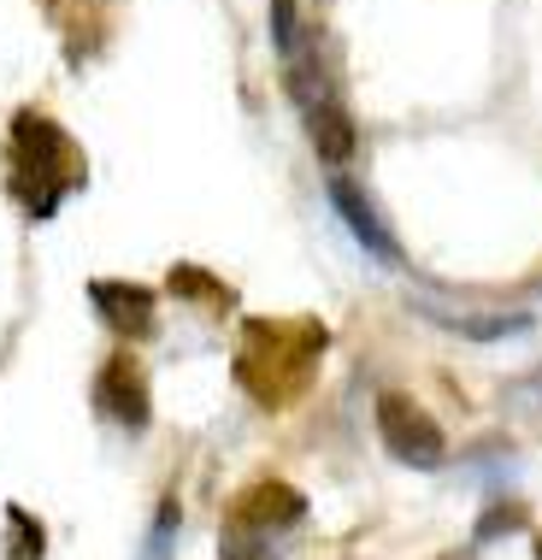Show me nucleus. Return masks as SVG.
Wrapping results in <instances>:
<instances>
[{"label": "nucleus", "mask_w": 542, "mask_h": 560, "mask_svg": "<svg viewBox=\"0 0 542 560\" xmlns=\"http://www.w3.org/2000/svg\"><path fill=\"white\" fill-rule=\"evenodd\" d=\"M12 154H19V172H12V201L24 207L30 219H54L59 201L83 184V154L71 148V136L42 113H19L12 118Z\"/></svg>", "instance_id": "obj_1"}, {"label": "nucleus", "mask_w": 542, "mask_h": 560, "mask_svg": "<svg viewBox=\"0 0 542 560\" xmlns=\"http://www.w3.org/2000/svg\"><path fill=\"white\" fill-rule=\"evenodd\" d=\"M248 348H260V366H236L248 396H260L271 407V377H283V401L295 396L301 384H313V360L325 348L319 325H254Z\"/></svg>", "instance_id": "obj_2"}, {"label": "nucleus", "mask_w": 542, "mask_h": 560, "mask_svg": "<svg viewBox=\"0 0 542 560\" xmlns=\"http://www.w3.org/2000/svg\"><path fill=\"white\" fill-rule=\"evenodd\" d=\"M378 436H384V448L396 454L401 466H413V472H436V466L448 460L443 425H436L419 401H406V396H384L378 401Z\"/></svg>", "instance_id": "obj_3"}, {"label": "nucleus", "mask_w": 542, "mask_h": 560, "mask_svg": "<svg viewBox=\"0 0 542 560\" xmlns=\"http://www.w3.org/2000/svg\"><path fill=\"white\" fill-rule=\"evenodd\" d=\"M95 407H101V419H113V425L148 431V419H154V396H148V377H142V366H136L130 354H113L107 366H101Z\"/></svg>", "instance_id": "obj_4"}, {"label": "nucleus", "mask_w": 542, "mask_h": 560, "mask_svg": "<svg viewBox=\"0 0 542 560\" xmlns=\"http://www.w3.org/2000/svg\"><path fill=\"white\" fill-rule=\"evenodd\" d=\"M89 301H95V313L107 319L113 330H125V337H148L154 330V307L160 295L148 290V283H125V278H95L89 283Z\"/></svg>", "instance_id": "obj_5"}, {"label": "nucleus", "mask_w": 542, "mask_h": 560, "mask_svg": "<svg viewBox=\"0 0 542 560\" xmlns=\"http://www.w3.org/2000/svg\"><path fill=\"white\" fill-rule=\"evenodd\" d=\"M301 513H307V495L290 490V483H254V490H243V495L231 502V520L254 525L260 537L290 532V525H301Z\"/></svg>", "instance_id": "obj_6"}, {"label": "nucleus", "mask_w": 542, "mask_h": 560, "mask_svg": "<svg viewBox=\"0 0 542 560\" xmlns=\"http://www.w3.org/2000/svg\"><path fill=\"white\" fill-rule=\"evenodd\" d=\"M330 207L342 213V224L354 231V242H360L366 254H378L384 266H406V260H401V242L384 231V219L372 213V201L349 184V177H330Z\"/></svg>", "instance_id": "obj_7"}, {"label": "nucleus", "mask_w": 542, "mask_h": 560, "mask_svg": "<svg viewBox=\"0 0 542 560\" xmlns=\"http://www.w3.org/2000/svg\"><path fill=\"white\" fill-rule=\"evenodd\" d=\"M307 118V142H313V154H319L325 165H349L354 160V118H349V107L342 101H325V107H307L301 113Z\"/></svg>", "instance_id": "obj_8"}, {"label": "nucleus", "mask_w": 542, "mask_h": 560, "mask_svg": "<svg viewBox=\"0 0 542 560\" xmlns=\"http://www.w3.org/2000/svg\"><path fill=\"white\" fill-rule=\"evenodd\" d=\"M419 313H431V325H443V330H460V337H472V342H507V337H525L531 330V319L525 313H436V307H419Z\"/></svg>", "instance_id": "obj_9"}, {"label": "nucleus", "mask_w": 542, "mask_h": 560, "mask_svg": "<svg viewBox=\"0 0 542 560\" xmlns=\"http://www.w3.org/2000/svg\"><path fill=\"white\" fill-rule=\"evenodd\" d=\"M42 549H48V532H42L36 513L7 508V555L12 560H42Z\"/></svg>", "instance_id": "obj_10"}, {"label": "nucleus", "mask_w": 542, "mask_h": 560, "mask_svg": "<svg viewBox=\"0 0 542 560\" xmlns=\"http://www.w3.org/2000/svg\"><path fill=\"white\" fill-rule=\"evenodd\" d=\"M514 532H525V508L514 502V495H502V502H495L490 495V508L478 513V542H502V537H514Z\"/></svg>", "instance_id": "obj_11"}, {"label": "nucleus", "mask_w": 542, "mask_h": 560, "mask_svg": "<svg viewBox=\"0 0 542 560\" xmlns=\"http://www.w3.org/2000/svg\"><path fill=\"white\" fill-rule=\"evenodd\" d=\"M502 407H507L514 419H531V425H542V366L525 372V377H514V384L502 389Z\"/></svg>", "instance_id": "obj_12"}, {"label": "nucleus", "mask_w": 542, "mask_h": 560, "mask_svg": "<svg viewBox=\"0 0 542 560\" xmlns=\"http://www.w3.org/2000/svg\"><path fill=\"white\" fill-rule=\"evenodd\" d=\"M301 42H307V30H301V19H295V0H271V48H278L283 59H295Z\"/></svg>", "instance_id": "obj_13"}, {"label": "nucleus", "mask_w": 542, "mask_h": 560, "mask_svg": "<svg viewBox=\"0 0 542 560\" xmlns=\"http://www.w3.org/2000/svg\"><path fill=\"white\" fill-rule=\"evenodd\" d=\"M224 560H266V537L254 532V525H243V520H224Z\"/></svg>", "instance_id": "obj_14"}, {"label": "nucleus", "mask_w": 542, "mask_h": 560, "mask_svg": "<svg viewBox=\"0 0 542 560\" xmlns=\"http://www.w3.org/2000/svg\"><path fill=\"white\" fill-rule=\"evenodd\" d=\"M172 537H177V502H165L154 513V532L142 542V560H172Z\"/></svg>", "instance_id": "obj_15"}, {"label": "nucleus", "mask_w": 542, "mask_h": 560, "mask_svg": "<svg viewBox=\"0 0 542 560\" xmlns=\"http://www.w3.org/2000/svg\"><path fill=\"white\" fill-rule=\"evenodd\" d=\"M537 560H542V537H537Z\"/></svg>", "instance_id": "obj_16"}, {"label": "nucleus", "mask_w": 542, "mask_h": 560, "mask_svg": "<svg viewBox=\"0 0 542 560\" xmlns=\"http://www.w3.org/2000/svg\"><path fill=\"white\" fill-rule=\"evenodd\" d=\"M455 560H472V555H455Z\"/></svg>", "instance_id": "obj_17"}]
</instances>
